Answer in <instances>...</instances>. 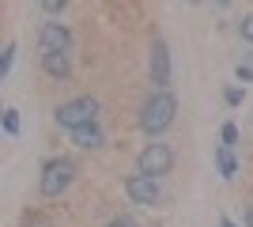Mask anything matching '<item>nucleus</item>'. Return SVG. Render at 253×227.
Instances as JSON below:
<instances>
[{"mask_svg":"<svg viewBox=\"0 0 253 227\" xmlns=\"http://www.w3.org/2000/svg\"><path fill=\"white\" fill-rule=\"evenodd\" d=\"M174 114H178V98L170 95V91H155L140 106V129L148 133V136H159V133H167L174 125Z\"/></svg>","mask_w":253,"mask_h":227,"instance_id":"1","label":"nucleus"},{"mask_svg":"<svg viewBox=\"0 0 253 227\" xmlns=\"http://www.w3.org/2000/svg\"><path fill=\"white\" fill-rule=\"evenodd\" d=\"M98 114H102V102H98L95 95H76L68 98V102H61L57 106V125H61L64 133L80 129V125H91V121H98Z\"/></svg>","mask_w":253,"mask_h":227,"instance_id":"2","label":"nucleus"},{"mask_svg":"<svg viewBox=\"0 0 253 227\" xmlns=\"http://www.w3.org/2000/svg\"><path fill=\"white\" fill-rule=\"evenodd\" d=\"M76 174H80L76 159H68V155H61V159H49V163L42 167V178H38V189H42V197L57 201V197H61L64 189L76 182Z\"/></svg>","mask_w":253,"mask_h":227,"instance_id":"3","label":"nucleus"},{"mask_svg":"<svg viewBox=\"0 0 253 227\" xmlns=\"http://www.w3.org/2000/svg\"><path fill=\"white\" fill-rule=\"evenodd\" d=\"M136 171L140 174H151V178H163V174L174 171V148L170 144H148V148L136 155Z\"/></svg>","mask_w":253,"mask_h":227,"instance_id":"4","label":"nucleus"},{"mask_svg":"<svg viewBox=\"0 0 253 227\" xmlns=\"http://www.w3.org/2000/svg\"><path fill=\"white\" fill-rule=\"evenodd\" d=\"M148 76H151V84L159 87V91H167L170 87V45L167 38H151V49H148Z\"/></svg>","mask_w":253,"mask_h":227,"instance_id":"5","label":"nucleus"},{"mask_svg":"<svg viewBox=\"0 0 253 227\" xmlns=\"http://www.w3.org/2000/svg\"><path fill=\"white\" fill-rule=\"evenodd\" d=\"M125 193H128V201L132 205H140V208H151V205H159V197H163V189H159V178H151V174H128L125 178Z\"/></svg>","mask_w":253,"mask_h":227,"instance_id":"6","label":"nucleus"},{"mask_svg":"<svg viewBox=\"0 0 253 227\" xmlns=\"http://www.w3.org/2000/svg\"><path fill=\"white\" fill-rule=\"evenodd\" d=\"M38 49H42V53H72V31H68L64 23H57V19L42 23V31H38Z\"/></svg>","mask_w":253,"mask_h":227,"instance_id":"7","label":"nucleus"},{"mask_svg":"<svg viewBox=\"0 0 253 227\" xmlns=\"http://www.w3.org/2000/svg\"><path fill=\"white\" fill-rule=\"evenodd\" d=\"M72 144L76 148H84V151H98L106 144V133L98 121H91V125H80V129H72Z\"/></svg>","mask_w":253,"mask_h":227,"instance_id":"8","label":"nucleus"},{"mask_svg":"<svg viewBox=\"0 0 253 227\" xmlns=\"http://www.w3.org/2000/svg\"><path fill=\"white\" fill-rule=\"evenodd\" d=\"M42 72L49 80H68L72 72V53H42Z\"/></svg>","mask_w":253,"mask_h":227,"instance_id":"9","label":"nucleus"},{"mask_svg":"<svg viewBox=\"0 0 253 227\" xmlns=\"http://www.w3.org/2000/svg\"><path fill=\"white\" fill-rule=\"evenodd\" d=\"M215 167H219L223 178H234V174H238V163H234V148L219 144V151H215Z\"/></svg>","mask_w":253,"mask_h":227,"instance_id":"10","label":"nucleus"},{"mask_svg":"<svg viewBox=\"0 0 253 227\" xmlns=\"http://www.w3.org/2000/svg\"><path fill=\"white\" fill-rule=\"evenodd\" d=\"M11 65H15V42H8V45H4V57H0V80H8Z\"/></svg>","mask_w":253,"mask_h":227,"instance_id":"11","label":"nucleus"},{"mask_svg":"<svg viewBox=\"0 0 253 227\" xmlns=\"http://www.w3.org/2000/svg\"><path fill=\"white\" fill-rule=\"evenodd\" d=\"M4 133H8V136H15V133H19V110H4Z\"/></svg>","mask_w":253,"mask_h":227,"instance_id":"12","label":"nucleus"},{"mask_svg":"<svg viewBox=\"0 0 253 227\" xmlns=\"http://www.w3.org/2000/svg\"><path fill=\"white\" fill-rule=\"evenodd\" d=\"M38 4H42L45 15H61V11L68 8V0H38Z\"/></svg>","mask_w":253,"mask_h":227,"instance_id":"13","label":"nucleus"},{"mask_svg":"<svg viewBox=\"0 0 253 227\" xmlns=\"http://www.w3.org/2000/svg\"><path fill=\"white\" fill-rule=\"evenodd\" d=\"M223 144H227V148H234V144H238V125H234V121H227V125H223Z\"/></svg>","mask_w":253,"mask_h":227,"instance_id":"14","label":"nucleus"},{"mask_svg":"<svg viewBox=\"0 0 253 227\" xmlns=\"http://www.w3.org/2000/svg\"><path fill=\"white\" fill-rule=\"evenodd\" d=\"M238 34H242L246 42L253 45V15H242V23H238Z\"/></svg>","mask_w":253,"mask_h":227,"instance_id":"15","label":"nucleus"},{"mask_svg":"<svg viewBox=\"0 0 253 227\" xmlns=\"http://www.w3.org/2000/svg\"><path fill=\"white\" fill-rule=\"evenodd\" d=\"M106 227H140V224H136L132 216H114V220H110Z\"/></svg>","mask_w":253,"mask_h":227,"instance_id":"16","label":"nucleus"},{"mask_svg":"<svg viewBox=\"0 0 253 227\" xmlns=\"http://www.w3.org/2000/svg\"><path fill=\"white\" fill-rule=\"evenodd\" d=\"M234 76H238L242 84H250V80H253V68L250 65H238V68H234Z\"/></svg>","mask_w":253,"mask_h":227,"instance_id":"17","label":"nucleus"},{"mask_svg":"<svg viewBox=\"0 0 253 227\" xmlns=\"http://www.w3.org/2000/svg\"><path fill=\"white\" fill-rule=\"evenodd\" d=\"M242 102V91L238 87H227V106H238Z\"/></svg>","mask_w":253,"mask_h":227,"instance_id":"18","label":"nucleus"},{"mask_svg":"<svg viewBox=\"0 0 253 227\" xmlns=\"http://www.w3.org/2000/svg\"><path fill=\"white\" fill-rule=\"evenodd\" d=\"M246 227H253V205H246Z\"/></svg>","mask_w":253,"mask_h":227,"instance_id":"19","label":"nucleus"},{"mask_svg":"<svg viewBox=\"0 0 253 227\" xmlns=\"http://www.w3.org/2000/svg\"><path fill=\"white\" fill-rule=\"evenodd\" d=\"M219 227H238V224H234V220H219Z\"/></svg>","mask_w":253,"mask_h":227,"instance_id":"20","label":"nucleus"},{"mask_svg":"<svg viewBox=\"0 0 253 227\" xmlns=\"http://www.w3.org/2000/svg\"><path fill=\"white\" fill-rule=\"evenodd\" d=\"M215 4H223V8H227V4H231V0H215Z\"/></svg>","mask_w":253,"mask_h":227,"instance_id":"21","label":"nucleus"},{"mask_svg":"<svg viewBox=\"0 0 253 227\" xmlns=\"http://www.w3.org/2000/svg\"><path fill=\"white\" fill-rule=\"evenodd\" d=\"M189 4H201V0H189Z\"/></svg>","mask_w":253,"mask_h":227,"instance_id":"22","label":"nucleus"},{"mask_svg":"<svg viewBox=\"0 0 253 227\" xmlns=\"http://www.w3.org/2000/svg\"><path fill=\"white\" fill-rule=\"evenodd\" d=\"M38 227H45V224H38Z\"/></svg>","mask_w":253,"mask_h":227,"instance_id":"23","label":"nucleus"}]
</instances>
